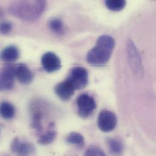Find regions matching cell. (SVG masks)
Segmentation results:
<instances>
[{
    "mask_svg": "<svg viewBox=\"0 0 156 156\" xmlns=\"http://www.w3.org/2000/svg\"><path fill=\"white\" fill-rule=\"evenodd\" d=\"M46 7L45 1H16L10 3L9 12L13 16L24 21H37Z\"/></svg>",
    "mask_w": 156,
    "mask_h": 156,
    "instance_id": "cell-1",
    "label": "cell"
},
{
    "mask_svg": "<svg viewBox=\"0 0 156 156\" xmlns=\"http://www.w3.org/2000/svg\"><path fill=\"white\" fill-rule=\"evenodd\" d=\"M115 40L109 35L100 36L95 46L86 54V62L93 66H102L109 62L115 48Z\"/></svg>",
    "mask_w": 156,
    "mask_h": 156,
    "instance_id": "cell-2",
    "label": "cell"
},
{
    "mask_svg": "<svg viewBox=\"0 0 156 156\" xmlns=\"http://www.w3.org/2000/svg\"><path fill=\"white\" fill-rule=\"evenodd\" d=\"M126 51L128 60L134 74L139 78H142L144 75L142 57L138 48L131 39L127 41Z\"/></svg>",
    "mask_w": 156,
    "mask_h": 156,
    "instance_id": "cell-3",
    "label": "cell"
},
{
    "mask_svg": "<svg viewBox=\"0 0 156 156\" xmlns=\"http://www.w3.org/2000/svg\"><path fill=\"white\" fill-rule=\"evenodd\" d=\"M76 105L78 115L81 118L89 117L97 108L94 98L87 94H81L77 99Z\"/></svg>",
    "mask_w": 156,
    "mask_h": 156,
    "instance_id": "cell-4",
    "label": "cell"
},
{
    "mask_svg": "<svg viewBox=\"0 0 156 156\" xmlns=\"http://www.w3.org/2000/svg\"><path fill=\"white\" fill-rule=\"evenodd\" d=\"M66 79L72 84L75 90H81L88 83V72L84 68L77 66L72 69Z\"/></svg>",
    "mask_w": 156,
    "mask_h": 156,
    "instance_id": "cell-5",
    "label": "cell"
},
{
    "mask_svg": "<svg viewBox=\"0 0 156 156\" xmlns=\"http://www.w3.org/2000/svg\"><path fill=\"white\" fill-rule=\"evenodd\" d=\"M117 119L115 114L111 111L103 109L98 115L97 120L98 126L104 133L113 131L117 125Z\"/></svg>",
    "mask_w": 156,
    "mask_h": 156,
    "instance_id": "cell-6",
    "label": "cell"
},
{
    "mask_svg": "<svg viewBox=\"0 0 156 156\" xmlns=\"http://www.w3.org/2000/svg\"><path fill=\"white\" fill-rule=\"evenodd\" d=\"M15 66H6L0 69V92L12 89L15 84Z\"/></svg>",
    "mask_w": 156,
    "mask_h": 156,
    "instance_id": "cell-7",
    "label": "cell"
},
{
    "mask_svg": "<svg viewBox=\"0 0 156 156\" xmlns=\"http://www.w3.org/2000/svg\"><path fill=\"white\" fill-rule=\"evenodd\" d=\"M11 150L18 156H35L36 150L30 142L15 138L10 145Z\"/></svg>",
    "mask_w": 156,
    "mask_h": 156,
    "instance_id": "cell-8",
    "label": "cell"
},
{
    "mask_svg": "<svg viewBox=\"0 0 156 156\" xmlns=\"http://www.w3.org/2000/svg\"><path fill=\"white\" fill-rule=\"evenodd\" d=\"M41 65L43 69L52 73L58 71L62 68V62L60 58L52 52H48L41 57Z\"/></svg>",
    "mask_w": 156,
    "mask_h": 156,
    "instance_id": "cell-9",
    "label": "cell"
},
{
    "mask_svg": "<svg viewBox=\"0 0 156 156\" xmlns=\"http://www.w3.org/2000/svg\"><path fill=\"white\" fill-rule=\"evenodd\" d=\"M57 95L62 100H69L74 95L75 89L72 84L66 79L65 81L58 83L54 89Z\"/></svg>",
    "mask_w": 156,
    "mask_h": 156,
    "instance_id": "cell-10",
    "label": "cell"
},
{
    "mask_svg": "<svg viewBox=\"0 0 156 156\" xmlns=\"http://www.w3.org/2000/svg\"><path fill=\"white\" fill-rule=\"evenodd\" d=\"M15 77L18 81L23 84H29L34 80L32 72L24 64H20L15 66Z\"/></svg>",
    "mask_w": 156,
    "mask_h": 156,
    "instance_id": "cell-11",
    "label": "cell"
},
{
    "mask_svg": "<svg viewBox=\"0 0 156 156\" xmlns=\"http://www.w3.org/2000/svg\"><path fill=\"white\" fill-rule=\"evenodd\" d=\"M20 57V51L15 46H9L0 52V60L7 63L13 62Z\"/></svg>",
    "mask_w": 156,
    "mask_h": 156,
    "instance_id": "cell-12",
    "label": "cell"
},
{
    "mask_svg": "<svg viewBox=\"0 0 156 156\" xmlns=\"http://www.w3.org/2000/svg\"><path fill=\"white\" fill-rule=\"evenodd\" d=\"M15 115V106L8 101H2L0 103V115L5 120H10Z\"/></svg>",
    "mask_w": 156,
    "mask_h": 156,
    "instance_id": "cell-13",
    "label": "cell"
},
{
    "mask_svg": "<svg viewBox=\"0 0 156 156\" xmlns=\"http://www.w3.org/2000/svg\"><path fill=\"white\" fill-rule=\"evenodd\" d=\"M57 137V131L54 128L53 123L50 124L49 129L42 134L38 140V143L41 145H49L53 142Z\"/></svg>",
    "mask_w": 156,
    "mask_h": 156,
    "instance_id": "cell-14",
    "label": "cell"
},
{
    "mask_svg": "<svg viewBox=\"0 0 156 156\" xmlns=\"http://www.w3.org/2000/svg\"><path fill=\"white\" fill-rule=\"evenodd\" d=\"M107 145L110 152L115 156H120L123 150V145L120 140L115 138H108Z\"/></svg>",
    "mask_w": 156,
    "mask_h": 156,
    "instance_id": "cell-15",
    "label": "cell"
},
{
    "mask_svg": "<svg viewBox=\"0 0 156 156\" xmlns=\"http://www.w3.org/2000/svg\"><path fill=\"white\" fill-rule=\"evenodd\" d=\"M49 27L51 30L57 35H63L65 32L63 21L58 18H53L49 21Z\"/></svg>",
    "mask_w": 156,
    "mask_h": 156,
    "instance_id": "cell-16",
    "label": "cell"
},
{
    "mask_svg": "<svg viewBox=\"0 0 156 156\" xmlns=\"http://www.w3.org/2000/svg\"><path fill=\"white\" fill-rule=\"evenodd\" d=\"M66 142L69 144L76 146L78 148H81L84 145L83 136L77 132L71 133L66 137Z\"/></svg>",
    "mask_w": 156,
    "mask_h": 156,
    "instance_id": "cell-17",
    "label": "cell"
},
{
    "mask_svg": "<svg viewBox=\"0 0 156 156\" xmlns=\"http://www.w3.org/2000/svg\"><path fill=\"white\" fill-rule=\"evenodd\" d=\"M105 4L106 7L110 10L119 12L121 11L125 7L126 2L124 0H107L105 1Z\"/></svg>",
    "mask_w": 156,
    "mask_h": 156,
    "instance_id": "cell-18",
    "label": "cell"
},
{
    "mask_svg": "<svg viewBox=\"0 0 156 156\" xmlns=\"http://www.w3.org/2000/svg\"><path fill=\"white\" fill-rule=\"evenodd\" d=\"M43 114L40 111H35L32 116V126L38 133L41 132L43 130V126L41 123V120Z\"/></svg>",
    "mask_w": 156,
    "mask_h": 156,
    "instance_id": "cell-19",
    "label": "cell"
},
{
    "mask_svg": "<svg viewBox=\"0 0 156 156\" xmlns=\"http://www.w3.org/2000/svg\"><path fill=\"white\" fill-rule=\"evenodd\" d=\"M84 156H106L105 153L97 146H90L86 151Z\"/></svg>",
    "mask_w": 156,
    "mask_h": 156,
    "instance_id": "cell-20",
    "label": "cell"
},
{
    "mask_svg": "<svg viewBox=\"0 0 156 156\" xmlns=\"http://www.w3.org/2000/svg\"><path fill=\"white\" fill-rule=\"evenodd\" d=\"M12 29V24L9 21L0 22V34L2 35L9 34Z\"/></svg>",
    "mask_w": 156,
    "mask_h": 156,
    "instance_id": "cell-21",
    "label": "cell"
},
{
    "mask_svg": "<svg viewBox=\"0 0 156 156\" xmlns=\"http://www.w3.org/2000/svg\"><path fill=\"white\" fill-rule=\"evenodd\" d=\"M4 17V12L2 8L0 6V20L3 19Z\"/></svg>",
    "mask_w": 156,
    "mask_h": 156,
    "instance_id": "cell-22",
    "label": "cell"
}]
</instances>
